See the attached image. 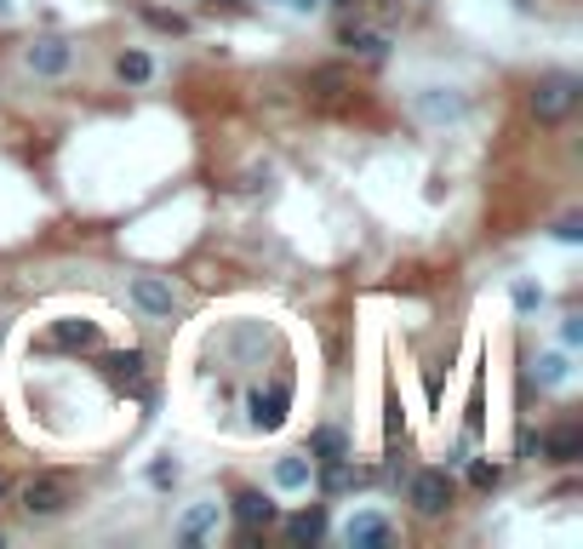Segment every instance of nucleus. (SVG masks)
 <instances>
[{
    "label": "nucleus",
    "mask_w": 583,
    "mask_h": 549,
    "mask_svg": "<svg viewBox=\"0 0 583 549\" xmlns=\"http://www.w3.org/2000/svg\"><path fill=\"white\" fill-rule=\"evenodd\" d=\"M577 97H583V81L577 75H543L532 86V97H527V110H532L538 126H561L577 110Z\"/></svg>",
    "instance_id": "1"
},
{
    "label": "nucleus",
    "mask_w": 583,
    "mask_h": 549,
    "mask_svg": "<svg viewBox=\"0 0 583 549\" xmlns=\"http://www.w3.org/2000/svg\"><path fill=\"white\" fill-rule=\"evenodd\" d=\"M18 504H23L29 521H52V515H63L69 504H75V480L69 475H34V480H23Z\"/></svg>",
    "instance_id": "2"
},
{
    "label": "nucleus",
    "mask_w": 583,
    "mask_h": 549,
    "mask_svg": "<svg viewBox=\"0 0 583 549\" xmlns=\"http://www.w3.org/2000/svg\"><path fill=\"white\" fill-rule=\"evenodd\" d=\"M452 498H458V487H452V475L446 469H418L412 475V487H406V504L424 515V521H440L446 509H452Z\"/></svg>",
    "instance_id": "3"
},
{
    "label": "nucleus",
    "mask_w": 583,
    "mask_h": 549,
    "mask_svg": "<svg viewBox=\"0 0 583 549\" xmlns=\"http://www.w3.org/2000/svg\"><path fill=\"white\" fill-rule=\"evenodd\" d=\"M132 303L144 309V315H155V321H171V309H178V292H171L160 274H137V281H132Z\"/></svg>",
    "instance_id": "4"
},
{
    "label": "nucleus",
    "mask_w": 583,
    "mask_h": 549,
    "mask_svg": "<svg viewBox=\"0 0 583 549\" xmlns=\"http://www.w3.org/2000/svg\"><path fill=\"white\" fill-rule=\"evenodd\" d=\"M23 58H29V69H34V75L58 81V75H69V63H75V46H69V41H58V34H46V41H34Z\"/></svg>",
    "instance_id": "5"
},
{
    "label": "nucleus",
    "mask_w": 583,
    "mask_h": 549,
    "mask_svg": "<svg viewBox=\"0 0 583 549\" xmlns=\"http://www.w3.org/2000/svg\"><path fill=\"white\" fill-rule=\"evenodd\" d=\"M538 458L543 464H577L583 458V429L577 424H561V429L538 435Z\"/></svg>",
    "instance_id": "6"
},
{
    "label": "nucleus",
    "mask_w": 583,
    "mask_h": 549,
    "mask_svg": "<svg viewBox=\"0 0 583 549\" xmlns=\"http://www.w3.org/2000/svg\"><path fill=\"white\" fill-rule=\"evenodd\" d=\"M229 509H235V521H240V527H247V532L269 527V521H274V515H281V509H274V498H263V493H252V487H240Z\"/></svg>",
    "instance_id": "7"
},
{
    "label": "nucleus",
    "mask_w": 583,
    "mask_h": 549,
    "mask_svg": "<svg viewBox=\"0 0 583 549\" xmlns=\"http://www.w3.org/2000/svg\"><path fill=\"white\" fill-rule=\"evenodd\" d=\"M343 538H350L355 549H384V543L395 538V527L384 521V515H372V509H366V515H355V521L343 527Z\"/></svg>",
    "instance_id": "8"
},
{
    "label": "nucleus",
    "mask_w": 583,
    "mask_h": 549,
    "mask_svg": "<svg viewBox=\"0 0 583 549\" xmlns=\"http://www.w3.org/2000/svg\"><path fill=\"white\" fill-rule=\"evenodd\" d=\"M97 321H58L52 327V350H97Z\"/></svg>",
    "instance_id": "9"
},
{
    "label": "nucleus",
    "mask_w": 583,
    "mask_h": 549,
    "mask_svg": "<svg viewBox=\"0 0 583 549\" xmlns=\"http://www.w3.org/2000/svg\"><path fill=\"white\" fill-rule=\"evenodd\" d=\"M321 532H326V509H321V504L287 515V538H292V543H321Z\"/></svg>",
    "instance_id": "10"
},
{
    "label": "nucleus",
    "mask_w": 583,
    "mask_h": 549,
    "mask_svg": "<svg viewBox=\"0 0 583 549\" xmlns=\"http://www.w3.org/2000/svg\"><path fill=\"white\" fill-rule=\"evenodd\" d=\"M343 46L350 52H361V58H372V63H384L389 58V34H377V29H343Z\"/></svg>",
    "instance_id": "11"
},
{
    "label": "nucleus",
    "mask_w": 583,
    "mask_h": 549,
    "mask_svg": "<svg viewBox=\"0 0 583 549\" xmlns=\"http://www.w3.org/2000/svg\"><path fill=\"white\" fill-rule=\"evenodd\" d=\"M281 418H287V390L252 395V424H258V429H281Z\"/></svg>",
    "instance_id": "12"
},
{
    "label": "nucleus",
    "mask_w": 583,
    "mask_h": 549,
    "mask_svg": "<svg viewBox=\"0 0 583 549\" xmlns=\"http://www.w3.org/2000/svg\"><path fill=\"white\" fill-rule=\"evenodd\" d=\"M212 521H218V504H200V509H189L184 521H178V538H184V543H200Z\"/></svg>",
    "instance_id": "13"
},
{
    "label": "nucleus",
    "mask_w": 583,
    "mask_h": 549,
    "mask_svg": "<svg viewBox=\"0 0 583 549\" xmlns=\"http://www.w3.org/2000/svg\"><path fill=\"white\" fill-rule=\"evenodd\" d=\"M274 480H281L287 493H303L309 480H315V469H309V458H281L274 464Z\"/></svg>",
    "instance_id": "14"
},
{
    "label": "nucleus",
    "mask_w": 583,
    "mask_h": 549,
    "mask_svg": "<svg viewBox=\"0 0 583 549\" xmlns=\"http://www.w3.org/2000/svg\"><path fill=\"white\" fill-rule=\"evenodd\" d=\"M115 75L132 81V86H144V81L155 75V63H149V52H121V58H115Z\"/></svg>",
    "instance_id": "15"
},
{
    "label": "nucleus",
    "mask_w": 583,
    "mask_h": 549,
    "mask_svg": "<svg viewBox=\"0 0 583 549\" xmlns=\"http://www.w3.org/2000/svg\"><path fill=\"white\" fill-rule=\"evenodd\" d=\"M103 366H110L115 377H137V372H144V350H121V355H110Z\"/></svg>",
    "instance_id": "16"
},
{
    "label": "nucleus",
    "mask_w": 583,
    "mask_h": 549,
    "mask_svg": "<svg viewBox=\"0 0 583 549\" xmlns=\"http://www.w3.org/2000/svg\"><path fill=\"white\" fill-rule=\"evenodd\" d=\"M315 453H321V464L326 458H343V435L337 429H315Z\"/></svg>",
    "instance_id": "17"
},
{
    "label": "nucleus",
    "mask_w": 583,
    "mask_h": 549,
    "mask_svg": "<svg viewBox=\"0 0 583 549\" xmlns=\"http://www.w3.org/2000/svg\"><path fill=\"white\" fill-rule=\"evenodd\" d=\"M498 475H503L498 464H469V480H475L480 493H492V487H498Z\"/></svg>",
    "instance_id": "18"
},
{
    "label": "nucleus",
    "mask_w": 583,
    "mask_h": 549,
    "mask_svg": "<svg viewBox=\"0 0 583 549\" xmlns=\"http://www.w3.org/2000/svg\"><path fill=\"white\" fill-rule=\"evenodd\" d=\"M538 377H543V384H561V377H566V361H561V355H549Z\"/></svg>",
    "instance_id": "19"
},
{
    "label": "nucleus",
    "mask_w": 583,
    "mask_h": 549,
    "mask_svg": "<svg viewBox=\"0 0 583 549\" xmlns=\"http://www.w3.org/2000/svg\"><path fill=\"white\" fill-rule=\"evenodd\" d=\"M155 29H171V34H184V18H171V12H149Z\"/></svg>",
    "instance_id": "20"
},
{
    "label": "nucleus",
    "mask_w": 583,
    "mask_h": 549,
    "mask_svg": "<svg viewBox=\"0 0 583 549\" xmlns=\"http://www.w3.org/2000/svg\"><path fill=\"white\" fill-rule=\"evenodd\" d=\"M555 235H561V240H577L583 229H577V218H561V224H555Z\"/></svg>",
    "instance_id": "21"
},
{
    "label": "nucleus",
    "mask_w": 583,
    "mask_h": 549,
    "mask_svg": "<svg viewBox=\"0 0 583 549\" xmlns=\"http://www.w3.org/2000/svg\"><path fill=\"white\" fill-rule=\"evenodd\" d=\"M287 7H292V12H321L326 0H287Z\"/></svg>",
    "instance_id": "22"
},
{
    "label": "nucleus",
    "mask_w": 583,
    "mask_h": 549,
    "mask_svg": "<svg viewBox=\"0 0 583 549\" xmlns=\"http://www.w3.org/2000/svg\"><path fill=\"white\" fill-rule=\"evenodd\" d=\"M326 7H343V12H350V7H355V0H326Z\"/></svg>",
    "instance_id": "23"
},
{
    "label": "nucleus",
    "mask_w": 583,
    "mask_h": 549,
    "mask_svg": "<svg viewBox=\"0 0 583 549\" xmlns=\"http://www.w3.org/2000/svg\"><path fill=\"white\" fill-rule=\"evenodd\" d=\"M212 7H240V0H212Z\"/></svg>",
    "instance_id": "24"
},
{
    "label": "nucleus",
    "mask_w": 583,
    "mask_h": 549,
    "mask_svg": "<svg viewBox=\"0 0 583 549\" xmlns=\"http://www.w3.org/2000/svg\"><path fill=\"white\" fill-rule=\"evenodd\" d=\"M0 498H7V480H0Z\"/></svg>",
    "instance_id": "25"
}]
</instances>
